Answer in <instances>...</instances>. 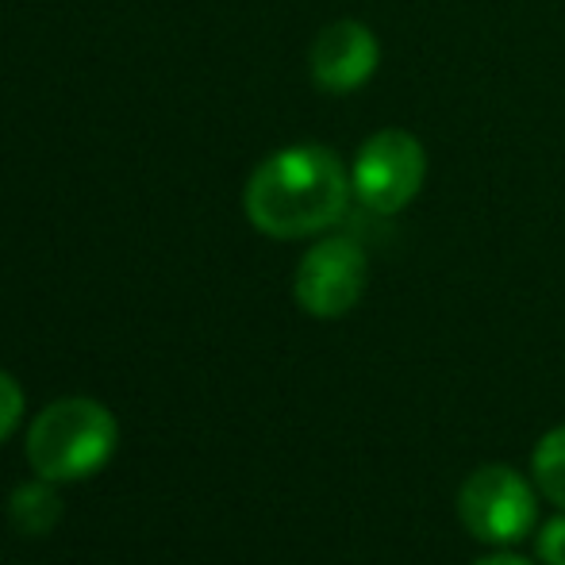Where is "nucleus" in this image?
<instances>
[{"mask_svg": "<svg viewBox=\"0 0 565 565\" xmlns=\"http://www.w3.org/2000/svg\"><path fill=\"white\" fill-rule=\"evenodd\" d=\"M119 424L105 404L89 396H66L43 408L28 427V461L35 477L54 484L82 481L113 458Z\"/></svg>", "mask_w": 565, "mask_h": 565, "instance_id": "f03ea898", "label": "nucleus"}, {"mask_svg": "<svg viewBox=\"0 0 565 565\" xmlns=\"http://www.w3.org/2000/svg\"><path fill=\"white\" fill-rule=\"evenodd\" d=\"M535 551L543 565H565V512L543 523V531L535 539Z\"/></svg>", "mask_w": 565, "mask_h": 565, "instance_id": "9d476101", "label": "nucleus"}, {"mask_svg": "<svg viewBox=\"0 0 565 565\" xmlns=\"http://www.w3.org/2000/svg\"><path fill=\"white\" fill-rule=\"evenodd\" d=\"M350 173L320 142H297L262 158L243 193L246 220L269 238H308L335 227L350 204Z\"/></svg>", "mask_w": 565, "mask_h": 565, "instance_id": "f257e3e1", "label": "nucleus"}, {"mask_svg": "<svg viewBox=\"0 0 565 565\" xmlns=\"http://www.w3.org/2000/svg\"><path fill=\"white\" fill-rule=\"evenodd\" d=\"M531 469H535V484L543 489V497L565 512V424L539 439Z\"/></svg>", "mask_w": 565, "mask_h": 565, "instance_id": "6e6552de", "label": "nucleus"}, {"mask_svg": "<svg viewBox=\"0 0 565 565\" xmlns=\"http://www.w3.org/2000/svg\"><path fill=\"white\" fill-rule=\"evenodd\" d=\"M473 565H531V562L520 558V554H489V558H481Z\"/></svg>", "mask_w": 565, "mask_h": 565, "instance_id": "9b49d317", "label": "nucleus"}, {"mask_svg": "<svg viewBox=\"0 0 565 565\" xmlns=\"http://www.w3.org/2000/svg\"><path fill=\"white\" fill-rule=\"evenodd\" d=\"M20 419H23V388L20 381L0 370V443L20 427Z\"/></svg>", "mask_w": 565, "mask_h": 565, "instance_id": "1a4fd4ad", "label": "nucleus"}, {"mask_svg": "<svg viewBox=\"0 0 565 565\" xmlns=\"http://www.w3.org/2000/svg\"><path fill=\"white\" fill-rule=\"evenodd\" d=\"M381 66V43L365 23L358 20H335L316 35L308 51V70L312 82L323 93H354L377 74Z\"/></svg>", "mask_w": 565, "mask_h": 565, "instance_id": "423d86ee", "label": "nucleus"}, {"mask_svg": "<svg viewBox=\"0 0 565 565\" xmlns=\"http://www.w3.org/2000/svg\"><path fill=\"white\" fill-rule=\"evenodd\" d=\"M370 285V258L347 235L320 238L312 250L300 258L292 277V297L316 320H339L362 300Z\"/></svg>", "mask_w": 565, "mask_h": 565, "instance_id": "39448f33", "label": "nucleus"}, {"mask_svg": "<svg viewBox=\"0 0 565 565\" xmlns=\"http://www.w3.org/2000/svg\"><path fill=\"white\" fill-rule=\"evenodd\" d=\"M8 515H12V527L23 531V535H46V531H54L62 520V497L54 489V481H46V477L23 481L12 492V500H8Z\"/></svg>", "mask_w": 565, "mask_h": 565, "instance_id": "0eeeda50", "label": "nucleus"}, {"mask_svg": "<svg viewBox=\"0 0 565 565\" xmlns=\"http://www.w3.org/2000/svg\"><path fill=\"white\" fill-rule=\"evenodd\" d=\"M458 520L477 543L512 546L531 535L539 500L531 481L512 466H481L458 489Z\"/></svg>", "mask_w": 565, "mask_h": 565, "instance_id": "20e7f679", "label": "nucleus"}, {"mask_svg": "<svg viewBox=\"0 0 565 565\" xmlns=\"http://www.w3.org/2000/svg\"><path fill=\"white\" fill-rule=\"evenodd\" d=\"M427 178V150L404 127H381L358 147L350 166L354 196L377 216H396L419 196Z\"/></svg>", "mask_w": 565, "mask_h": 565, "instance_id": "7ed1b4c3", "label": "nucleus"}]
</instances>
